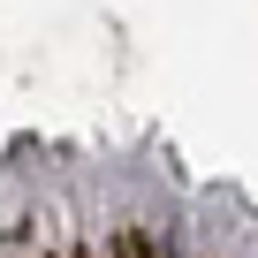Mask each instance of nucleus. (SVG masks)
I'll return each instance as SVG.
<instances>
[{
    "mask_svg": "<svg viewBox=\"0 0 258 258\" xmlns=\"http://www.w3.org/2000/svg\"><path fill=\"white\" fill-rule=\"evenodd\" d=\"M114 258H160V243H152L145 228H121V235H114Z\"/></svg>",
    "mask_w": 258,
    "mask_h": 258,
    "instance_id": "1",
    "label": "nucleus"
},
{
    "mask_svg": "<svg viewBox=\"0 0 258 258\" xmlns=\"http://www.w3.org/2000/svg\"><path fill=\"white\" fill-rule=\"evenodd\" d=\"M84 258H99V250H84Z\"/></svg>",
    "mask_w": 258,
    "mask_h": 258,
    "instance_id": "2",
    "label": "nucleus"
}]
</instances>
